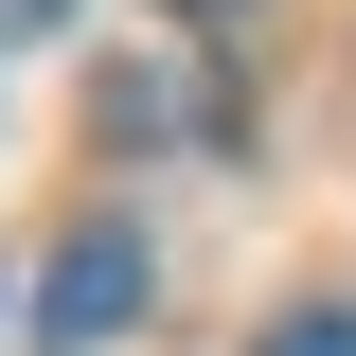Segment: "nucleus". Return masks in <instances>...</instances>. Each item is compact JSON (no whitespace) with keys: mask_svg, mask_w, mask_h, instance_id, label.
I'll list each match as a JSON object with an SVG mask.
<instances>
[{"mask_svg":"<svg viewBox=\"0 0 356 356\" xmlns=\"http://www.w3.org/2000/svg\"><path fill=\"white\" fill-rule=\"evenodd\" d=\"M143 285H161V267H143V232H125V214H89L72 250H54V285H36V339H54V356L125 339V321H143Z\"/></svg>","mask_w":356,"mask_h":356,"instance_id":"1","label":"nucleus"},{"mask_svg":"<svg viewBox=\"0 0 356 356\" xmlns=\"http://www.w3.org/2000/svg\"><path fill=\"white\" fill-rule=\"evenodd\" d=\"M250 356H356V321H339V303H303V321H267Z\"/></svg>","mask_w":356,"mask_h":356,"instance_id":"2","label":"nucleus"},{"mask_svg":"<svg viewBox=\"0 0 356 356\" xmlns=\"http://www.w3.org/2000/svg\"><path fill=\"white\" fill-rule=\"evenodd\" d=\"M36 18H54V0H0V36H36Z\"/></svg>","mask_w":356,"mask_h":356,"instance_id":"3","label":"nucleus"},{"mask_svg":"<svg viewBox=\"0 0 356 356\" xmlns=\"http://www.w3.org/2000/svg\"><path fill=\"white\" fill-rule=\"evenodd\" d=\"M161 18H232V0H161Z\"/></svg>","mask_w":356,"mask_h":356,"instance_id":"4","label":"nucleus"}]
</instances>
